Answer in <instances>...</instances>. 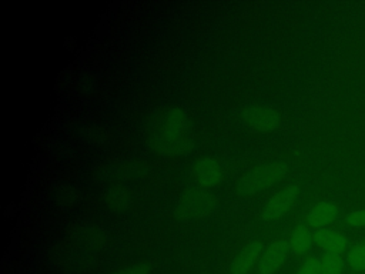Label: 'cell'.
Wrapping results in <instances>:
<instances>
[{
  "label": "cell",
  "instance_id": "1",
  "mask_svg": "<svg viewBox=\"0 0 365 274\" xmlns=\"http://www.w3.org/2000/svg\"><path fill=\"white\" fill-rule=\"evenodd\" d=\"M155 140L167 151L181 150L188 140V123L184 113L178 110L164 113L155 124Z\"/></svg>",
  "mask_w": 365,
  "mask_h": 274
},
{
  "label": "cell",
  "instance_id": "2",
  "mask_svg": "<svg viewBox=\"0 0 365 274\" xmlns=\"http://www.w3.org/2000/svg\"><path fill=\"white\" fill-rule=\"evenodd\" d=\"M287 173V166L282 163L275 164H265L257 167L255 170L250 171L241 181V187L244 191L255 193L272 186Z\"/></svg>",
  "mask_w": 365,
  "mask_h": 274
},
{
  "label": "cell",
  "instance_id": "3",
  "mask_svg": "<svg viewBox=\"0 0 365 274\" xmlns=\"http://www.w3.org/2000/svg\"><path fill=\"white\" fill-rule=\"evenodd\" d=\"M244 123L254 131H271L281 123V114L278 110L269 106H255L245 111Z\"/></svg>",
  "mask_w": 365,
  "mask_h": 274
},
{
  "label": "cell",
  "instance_id": "4",
  "mask_svg": "<svg viewBox=\"0 0 365 274\" xmlns=\"http://www.w3.org/2000/svg\"><path fill=\"white\" fill-rule=\"evenodd\" d=\"M288 253H289L288 243L284 241V240H277L272 244H269L264 250V253L261 255V260L257 265L258 274H272V273H275L282 265V263L287 260Z\"/></svg>",
  "mask_w": 365,
  "mask_h": 274
},
{
  "label": "cell",
  "instance_id": "5",
  "mask_svg": "<svg viewBox=\"0 0 365 274\" xmlns=\"http://www.w3.org/2000/svg\"><path fill=\"white\" fill-rule=\"evenodd\" d=\"M297 193L298 188L294 184L287 186L285 188H282L281 191H278L267 204L265 210H264V215L265 218H278L281 217L284 213H287L289 210V207L292 206V203L297 198Z\"/></svg>",
  "mask_w": 365,
  "mask_h": 274
},
{
  "label": "cell",
  "instance_id": "6",
  "mask_svg": "<svg viewBox=\"0 0 365 274\" xmlns=\"http://www.w3.org/2000/svg\"><path fill=\"white\" fill-rule=\"evenodd\" d=\"M194 178L202 186H215L224 177V170L221 164L214 158H202L197 161L192 167Z\"/></svg>",
  "mask_w": 365,
  "mask_h": 274
},
{
  "label": "cell",
  "instance_id": "7",
  "mask_svg": "<svg viewBox=\"0 0 365 274\" xmlns=\"http://www.w3.org/2000/svg\"><path fill=\"white\" fill-rule=\"evenodd\" d=\"M314 243L322 248L325 253L342 254L346 250V237L336 230L319 228L314 234Z\"/></svg>",
  "mask_w": 365,
  "mask_h": 274
},
{
  "label": "cell",
  "instance_id": "8",
  "mask_svg": "<svg viewBox=\"0 0 365 274\" xmlns=\"http://www.w3.org/2000/svg\"><path fill=\"white\" fill-rule=\"evenodd\" d=\"M338 207L336 204L331 201H319L314 204L308 213H307V223L309 227L315 228H324L325 225L331 224L336 215H338Z\"/></svg>",
  "mask_w": 365,
  "mask_h": 274
},
{
  "label": "cell",
  "instance_id": "9",
  "mask_svg": "<svg viewBox=\"0 0 365 274\" xmlns=\"http://www.w3.org/2000/svg\"><path fill=\"white\" fill-rule=\"evenodd\" d=\"M264 247L261 243H251L240 251L232 263V274H248L254 265H258Z\"/></svg>",
  "mask_w": 365,
  "mask_h": 274
},
{
  "label": "cell",
  "instance_id": "10",
  "mask_svg": "<svg viewBox=\"0 0 365 274\" xmlns=\"http://www.w3.org/2000/svg\"><path fill=\"white\" fill-rule=\"evenodd\" d=\"M314 241V235L305 225H298L288 238V248L295 255L305 254Z\"/></svg>",
  "mask_w": 365,
  "mask_h": 274
},
{
  "label": "cell",
  "instance_id": "11",
  "mask_svg": "<svg viewBox=\"0 0 365 274\" xmlns=\"http://www.w3.org/2000/svg\"><path fill=\"white\" fill-rule=\"evenodd\" d=\"M344 260L341 254L325 253L321 258V274H342Z\"/></svg>",
  "mask_w": 365,
  "mask_h": 274
},
{
  "label": "cell",
  "instance_id": "12",
  "mask_svg": "<svg viewBox=\"0 0 365 274\" xmlns=\"http://www.w3.org/2000/svg\"><path fill=\"white\" fill-rule=\"evenodd\" d=\"M346 261H348V265L355 271H364L365 270V241L355 244L348 251Z\"/></svg>",
  "mask_w": 365,
  "mask_h": 274
},
{
  "label": "cell",
  "instance_id": "13",
  "mask_svg": "<svg viewBox=\"0 0 365 274\" xmlns=\"http://www.w3.org/2000/svg\"><path fill=\"white\" fill-rule=\"evenodd\" d=\"M207 193H202V191H195L192 194H190L187 198H185V206L184 208L188 210L190 213H198V211H204L205 210V206H208V201H207V196H204Z\"/></svg>",
  "mask_w": 365,
  "mask_h": 274
},
{
  "label": "cell",
  "instance_id": "14",
  "mask_svg": "<svg viewBox=\"0 0 365 274\" xmlns=\"http://www.w3.org/2000/svg\"><path fill=\"white\" fill-rule=\"evenodd\" d=\"M297 274H321V258L309 257L304 260L299 264Z\"/></svg>",
  "mask_w": 365,
  "mask_h": 274
},
{
  "label": "cell",
  "instance_id": "15",
  "mask_svg": "<svg viewBox=\"0 0 365 274\" xmlns=\"http://www.w3.org/2000/svg\"><path fill=\"white\" fill-rule=\"evenodd\" d=\"M346 223L354 227H365V208L354 210L346 214L345 217Z\"/></svg>",
  "mask_w": 365,
  "mask_h": 274
},
{
  "label": "cell",
  "instance_id": "16",
  "mask_svg": "<svg viewBox=\"0 0 365 274\" xmlns=\"http://www.w3.org/2000/svg\"><path fill=\"white\" fill-rule=\"evenodd\" d=\"M150 270L147 265L144 264H133V265H127V267H123L111 274H148Z\"/></svg>",
  "mask_w": 365,
  "mask_h": 274
}]
</instances>
